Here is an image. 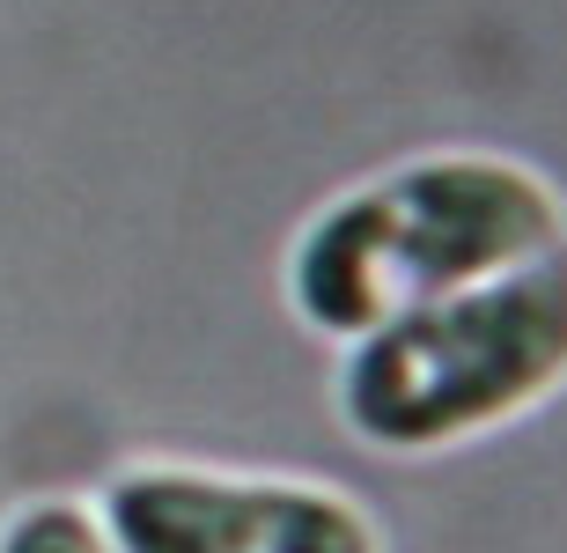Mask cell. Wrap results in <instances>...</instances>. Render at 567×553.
Here are the masks:
<instances>
[{"label": "cell", "instance_id": "1", "mask_svg": "<svg viewBox=\"0 0 567 553\" xmlns=\"http://www.w3.org/2000/svg\"><path fill=\"white\" fill-rule=\"evenodd\" d=\"M567 244V199L516 155H421L310 214L288 252V303L324 340L361 332L494 280Z\"/></svg>", "mask_w": 567, "mask_h": 553}, {"label": "cell", "instance_id": "2", "mask_svg": "<svg viewBox=\"0 0 567 553\" xmlns=\"http://www.w3.org/2000/svg\"><path fill=\"white\" fill-rule=\"evenodd\" d=\"M567 383V244L377 325L339 362V421L383 458H427L524 421Z\"/></svg>", "mask_w": 567, "mask_h": 553}, {"label": "cell", "instance_id": "3", "mask_svg": "<svg viewBox=\"0 0 567 553\" xmlns=\"http://www.w3.org/2000/svg\"><path fill=\"white\" fill-rule=\"evenodd\" d=\"M96 516L118 553H383L354 494L258 472L133 465Z\"/></svg>", "mask_w": 567, "mask_h": 553}, {"label": "cell", "instance_id": "4", "mask_svg": "<svg viewBox=\"0 0 567 553\" xmlns=\"http://www.w3.org/2000/svg\"><path fill=\"white\" fill-rule=\"evenodd\" d=\"M0 553H118L104 532V516L82 510V502H22L8 524H0Z\"/></svg>", "mask_w": 567, "mask_h": 553}]
</instances>
